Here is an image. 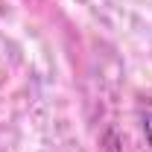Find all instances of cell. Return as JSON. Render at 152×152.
I'll return each mask as SVG.
<instances>
[{
    "mask_svg": "<svg viewBox=\"0 0 152 152\" xmlns=\"http://www.w3.org/2000/svg\"><path fill=\"white\" fill-rule=\"evenodd\" d=\"M140 120H143V132H146V140H149V146H152V102H146V105L140 108Z\"/></svg>",
    "mask_w": 152,
    "mask_h": 152,
    "instance_id": "cell-1",
    "label": "cell"
}]
</instances>
